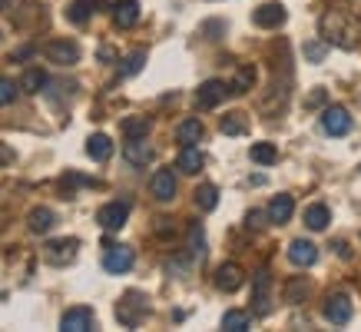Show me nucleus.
<instances>
[{
	"instance_id": "nucleus-1",
	"label": "nucleus",
	"mask_w": 361,
	"mask_h": 332,
	"mask_svg": "<svg viewBox=\"0 0 361 332\" xmlns=\"http://www.w3.org/2000/svg\"><path fill=\"white\" fill-rule=\"evenodd\" d=\"M146 316H149V302H146L142 292H126V296L116 302V319H120V326H126V329H136Z\"/></svg>"
},
{
	"instance_id": "nucleus-2",
	"label": "nucleus",
	"mask_w": 361,
	"mask_h": 332,
	"mask_svg": "<svg viewBox=\"0 0 361 332\" xmlns=\"http://www.w3.org/2000/svg\"><path fill=\"white\" fill-rule=\"evenodd\" d=\"M252 312L255 316H269L272 312V273L259 269L252 276Z\"/></svg>"
},
{
	"instance_id": "nucleus-3",
	"label": "nucleus",
	"mask_w": 361,
	"mask_h": 332,
	"mask_svg": "<svg viewBox=\"0 0 361 332\" xmlns=\"http://www.w3.org/2000/svg\"><path fill=\"white\" fill-rule=\"evenodd\" d=\"M126 220H130V203H126V199H113V203H106V206H99V213H97V223L106 232L123 230Z\"/></svg>"
},
{
	"instance_id": "nucleus-4",
	"label": "nucleus",
	"mask_w": 361,
	"mask_h": 332,
	"mask_svg": "<svg viewBox=\"0 0 361 332\" xmlns=\"http://www.w3.org/2000/svg\"><path fill=\"white\" fill-rule=\"evenodd\" d=\"M77 249H80V239L73 236H66V239H54V243H47L44 256L50 266H70L77 259Z\"/></svg>"
},
{
	"instance_id": "nucleus-5",
	"label": "nucleus",
	"mask_w": 361,
	"mask_h": 332,
	"mask_svg": "<svg viewBox=\"0 0 361 332\" xmlns=\"http://www.w3.org/2000/svg\"><path fill=\"white\" fill-rule=\"evenodd\" d=\"M44 54L50 64L56 66H73L80 64V47L73 44V40H50V44L44 47Z\"/></svg>"
},
{
	"instance_id": "nucleus-6",
	"label": "nucleus",
	"mask_w": 361,
	"mask_h": 332,
	"mask_svg": "<svg viewBox=\"0 0 361 332\" xmlns=\"http://www.w3.org/2000/svg\"><path fill=\"white\" fill-rule=\"evenodd\" d=\"M133 263H136V256H133L130 246H106V253H103V269L106 273H130Z\"/></svg>"
},
{
	"instance_id": "nucleus-7",
	"label": "nucleus",
	"mask_w": 361,
	"mask_h": 332,
	"mask_svg": "<svg viewBox=\"0 0 361 332\" xmlns=\"http://www.w3.org/2000/svg\"><path fill=\"white\" fill-rule=\"evenodd\" d=\"M226 97H229V87H226L222 80H206V83L196 90L199 110H216V107H219Z\"/></svg>"
},
{
	"instance_id": "nucleus-8",
	"label": "nucleus",
	"mask_w": 361,
	"mask_h": 332,
	"mask_svg": "<svg viewBox=\"0 0 361 332\" xmlns=\"http://www.w3.org/2000/svg\"><path fill=\"white\" fill-rule=\"evenodd\" d=\"M351 312H355V306H351V299L345 296V292H335V296H329V302H325V319H329L331 326H348Z\"/></svg>"
},
{
	"instance_id": "nucleus-9",
	"label": "nucleus",
	"mask_w": 361,
	"mask_h": 332,
	"mask_svg": "<svg viewBox=\"0 0 361 332\" xmlns=\"http://www.w3.org/2000/svg\"><path fill=\"white\" fill-rule=\"evenodd\" d=\"M322 130L329 133V136H345L351 130V117L345 107H325L322 113Z\"/></svg>"
},
{
	"instance_id": "nucleus-10",
	"label": "nucleus",
	"mask_w": 361,
	"mask_h": 332,
	"mask_svg": "<svg viewBox=\"0 0 361 332\" xmlns=\"http://www.w3.org/2000/svg\"><path fill=\"white\" fill-rule=\"evenodd\" d=\"M285 17H288V13H285V7L282 4H262V7H255V11H252V20H255V27H262V30H272V27H282L285 23Z\"/></svg>"
},
{
	"instance_id": "nucleus-11",
	"label": "nucleus",
	"mask_w": 361,
	"mask_h": 332,
	"mask_svg": "<svg viewBox=\"0 0 361 332\" xmlns=\"http://www.w3.org/2000/svg\"><path fill=\"white\" fill-rule=\"evenodd\" d=\"M60 329L63 332H90L93 329V309H87V306L66 309L63 319H60Z\"/></svg>"
},
{
	"instance_id": "nucleus-12",
	"label": "nucleus",
	"mask_w": 361,
	"mask_h": 332,
	"mask_svg": "<svg viewBox=\"0 0 361 332\" xmlns=\"http://www.w3.org/2000/svg\"><path fill=\"white\" fill-rule=\"evenodd\" d=\"M149 193H153L159 203L176 199V177H173V170H156L153 179H149Z\"/></svg>"
},
{
	"instance_id": "nucleus-13",
	"label": "nucleus",
	"mask_w": 361,
	"mask_h": 332,
	"mask_svg": "<svg viewBox=\"0 0 361 332\" xmlns=\"http://www.w3.org/2000/svg\"><path fill=\"white\" fill-rule=\"evenodd\" d=\"M242 279H245V273L239 263H222L216 269V289H222V292H235L242 286Z\"/></svg>"
},
{
	"instance_id": "nucleus-14",
	"label": "nucleus",
	"mask_w": 361,
	"mask_h": 332,
	"mask_svg": "<svg viewBox=\"0 0 361 332\" xmlns=\"http://www.w3.org/2000/svg\"><path fill=\"white\" fill-rule=\"evenodd\" d=\"M123 156H126V163L130 166H146L153 163V146L146 143V136H140V140H130V143L123 146Z\"/></svg>"
},
{
	"instance_id": "nucleus-15",
	"label": "nucleus",
	"mask_w": 361,
	"mask_h": 332,
	"mask_svg": "<svg viewBox=\"0 0 361 332\" xmlns=\"http://www.w3.org/2000/svg\"><path fill=\"white\" fill-rule=\"evenodd\" d=\"M136 20H140V4H136V0H120V4H113V23H116L120 30L136 27Z\"/></svg>"
},
{
	"instance_id": "nucleus-16",
	"label": "nucleus",
	"mask_w": 361,
	"mask_h": 332,
	"mask_svg": "<svg viewBox=\"0 0 361 332\" xmlns=\"http://www.w3.org/2000/svg\"><path fill=\"white\" fill-rule=\"evenodd\" d=\"M292 213H295V199L288 196V193H279V196H272V203H269V213H265V216L282 226V223L292 220Z\"/></svg>"
},
{
	"instance_id": "nucleus-17",
	"label": "nucleus",
	"mask_w": 361,
	"mask_h": 332,
	"mask_svg": "<svg viewBox=\"0 0 361 332\" xmlns=\"http://www.w3.org/2000/svg\"><path fill=\"white\" fill-rule=\"evenodd\" d=\"M99 7H103V0H73V4L66 7V20L77 23V27H83V23L99 11Z\"/></svg>"
},
{
	"instance_id": "nucleus-18",
	"label": "nucleus",
	"mask_w": 361,
	"mask_h": 332,
	"mask_svg": "<svg viewBox=\"0 0 361 332\" xmlns=\"http://www.w3.org/2000/svg\"><path fill=\"white\" fill-rule=\"evenodd\" d=\"M288 259L295 266H315L318 246L308 243V239H292V243H288Z\"/></svg>"
},
{
	"instance_id": "nucleus-19",
	"label": "nucleus",
	"mask_w": 361,
	"mask_h": 332,
	"mask_svg": "<svg viewBox=\"0 0 361 332\" xmlns=\"http://www.w3.org/2000/svg\"><path fill=\"white\" fill-rule=\"evenodd\" d=\"M54 223H56V213L50 210V206H33L30 216H27V226H30V232H50L54 230Z\"/></svg>"
},
{
	"instance_id": "nucleus-20",
	"label": "nucleus",
	"mask_w": 361,
	"mask_h": 332,
	"mask_svg": "<svg viewBox=\"0 0 361 332\" xmlns=\"http://www.w3.org/2000/svg\"><path fill=\"white\" fill-rule=\"evenodd\" d=\"M202 163H206V156H202V150H199L196 143L183 146V150H179V160H176V166H179L183 173H199Z\"/></svg>"
},
{
	"instance_id": "nucleus-21",
	"label": "nucleus",
	"mask_w": 361,
	"mask_h": 332,
	"mask_svg": "<svg viewBox=\"0 0 361 332\" xmlns=\"http://www.w3.org/2000/svg\"><path fill=\"white\" fill-rule=\"evenodd\" d=\"M202 133H206L202 120H196V117H189V120H183L179 126H176V140H179L183 146H189V143H199V140H202Z\"/></svg>"
},
{
	"instance_id": "nucleus-22",
	"label": "nucleus",
	"mask_w": 361,
	"mask_h": 332,
	"mask_svg": "<svg viewBox=\"0 0 361 332\" xmlns=\"http://www.w3.org/2000/svg\"><path fill=\"white\" fill-rule=\"evenodd\" d=\"M329 223H331V213H329V206H325V203H312V206L305 210V226L312 232H322Z\"/></svg>"
},
{
	"instance_id": "nucleus-23",
	"label": "nucleus",
	"mask_w": 361,
	"mask_h": 332,
	"mask_svg": "<svg viewBox=\"0 0 361 332\" xmlns=\"http://www.w3.org/2000/svg\"><path fill=\"white\" fill-rule=\"evenodd\" d=\"M87 153L93 156V160H99V163L110 160L113 156V140L106 136V133H93V136L87 140Z\"/></svg>"
},
{
	"instance_id": "nucleus-24",
	"label": "nucleus",
	"mask_w": 361,
	"mask_h": 332,
	"mask_svg": "<svg viewBox=\"0 0 361 332\" xmlns=\"http://www.w3.org/2000/svg\"><path fill=\"white\" fill-rule=\"evenodd\" d=\"M47 83H50V80H47V73H44V70H40V66H30V70L23 73V80H20V83H17V87H20L23 93H44V87H47Z\"/></svg>"
},
{
	"instance_id": "nucleus-25",
	"label": "nucleus",
	"mask_w": 361,
	"mask_h": 332,
	"mask_svg": "<svg viewBox=\"0 0 361 332\" xmlns=\"http://www.w3.org/2000/svg\"><path fill=\"white\" fill-rule=\"evenodd\" d=\"M149 130H153V120H149V117H126V120H123L126 140H140V136H146Z\"/></svg>"
},
{
	"instance_id": "nucleus-26",
	"label": "nucleus",
	"mask_w": 361,
	"mask_h": 332,
	"mask_svg": "<svg viewBox=\"0 0 361 332\" xmlns=\"http://www.w3.org/2000/svg\"><path fill=\"white\" fill-rule=\"evenodd\" d=\"M196 206L202 213H212L216 206H219V189L212 186V183H202V186L196 189Z\"/></svg>"
},
{
	"instance_id": "nucleus-27",
	"label": "nucleus",
	"mask_w": 361,
	"mask_h": 332,
	"mask_svg": "<svg viewBox=\"0 0 361 332\" xmlns=\"http://www.w3.org/2000/svg\"><path fill=\"white\" fill-rule=\"evenodd\" d=\"M219 130L226 136H242V133L249 130V120H245V113H226L219 123Z\"/></svg>"
},
{
	"instance_id": "nucleus-28",
	"label": "nucleus",
	"mask_w": 361,
	"mask_h": 332,
	"mask_svg": "<svg viewBox=\"0 0 361 332\" xmlns=\"http://www.w3.org/2000/svg\"><path fill=\"white\" fill-rule=\"evenodd\" d=\"M249 156H252V163H259V166H272L275 160H279V150H275V143H252Z\"/></svg>"
},
{
	"instance_id": "nucleus-29",
	"label": "nucleus",
	"mask_w": 361,
	"mask_h": 332,
	"mask_svg": "<svg viewBox=\"0 0 361 332\" xmlns=\"http://www.w3.org/2000/svg\"><path fill=\"white\" fill-rule=\"evenodd\" d=\"M249 312H242V309H229L226 316H222V329L226 332H245L249 329Z\"/></svg>"
},
{
	"instance_id": "nucleus-30",
	"label": "nucleus",
	"mask_w": 361,
	"mask_h": 332,
	"mask_svg": "<svg viewBox=\"0 0 361 332\" xmlns=\"http://www.w3.org/2000/svg\"><path fill=\"white\" fill-rule=\"evenodd\" d=\"M252 83H255V66H239L235 80L229 83V93H245V90H252Z\"/></svg>"
},
{
	"instance_id": "nucleus-31",
	"label": "nucleus",
	"mask_w": 361,
	"mask_h": 332,
	"mask_svg": "<svg viewBox=\"0 0 361 332\" xmlns=\"http://www.w3.org/2000/svg\"><path fill=\"white\" fill-rule=\"evenodd\" d=\"M189 253L196 256V259H202V256H206V232H202V226H199V223H192V226H189Z\"/></svg>"
},
{
	"instance_id": "nucleus-32",
	"label": "nucleus",
	"mask_w": 361,
	"mask_h": 332,
	"mask_svg": "<svg viewBox=\"0 0 361 332\" xmlns=\"http://www.w3.org/2000/svg\"><path fill=\"white\" fill-rule=\"evenodd\" d=\"M142 64H146V50H133V54L123 60L120 73H123V77H133V73H140V70H142Z\"/></svg>"
},
{
	"instance_id": "nucleus-33",
	"label": "nucleus",
	"mask_w": 361,
	"mask_h": 332,
	"mask_svg": "<svg viewBox=\"0 0 361 332\" xmlns=\"http://www.w3.org/2000/svg\"><path fill=\"white\" fill-rule=\"evenodd\" d=\"M305 292H308L305 279H302V276L292 279V283L285 286V302H302V299H305Z\"/></svg>"
},
{
	"instance_id": "nucleus-34",
	"label": "nucleus",
	"mask_w": 361,
	"mask_h": 332,
	"mask_svg": "<svg viewBox=\"0 0 361 332\" xmlns=\"http://www.w3.org/2000/svg\"><path fill=\"white\" fill-rule=\"evenodd\" d=\"M17 83L13 80H7V77H0V107H7V103H13L17 100Z\"/></svg>"
},
{
	"instance_id": "nucleus-35",
	"label": "nucleus",
	"mask_w": 361,
	"mask_h": 332,
	"mask_svg": "<svg viewBox=\"0 0 361 332\" xmlns=\"http://www.w3.org/2000/svg\"><path fill=\"white\" fill-rule=\"evenodd\" d=\"M245 226H249V230H262V226H265V213L252 210L249 216H245Z\"/></svg>"
},
{
	"instance_id": "nucleus-36",
	"label": "nucleus",
	"mask_w": 361,
	"mask_h": 332,
	"mask_svg": "<svg viewBox=\"0 0 361 332\" xmlns=\"http://www.w3.org/2000/svg\"><path fill=\"white\" fill-rule=\"evenodd\" d=\"M305 57L308 60H322V57H325V44H305Z\"/></svg>"
},
{
	"instance_id": "nucleus-37",
	"label": "nucleus",
	"mask_w": 361,
	"mask_h": 332,
	"mask_svg": "<svg viewBox=\"0 0 361 332\" xmlns=\"http://www.w3.org/2000/svg\"><path fill=\"white\" fill-rule=\"evenodd\" d=\"M322 103H325V90L318 87V90H315V93H312V97H308V100H305V107H322Z\"/></svg>"
},
{
	"instance_id": "nucleus-38",
	"label": "nucleus",
	"mask_w": 361,
	"mask_h": 332,
	"mask_svg": "<svg viewBox=\"0 0 361 332\" xmlns=\"http://www.w3.org/2000/svg\"><path fill=\"white\" fill-rule=\"evenodd\" d=\"M99 60H116V54H113V47H99Z\"/></svg>"
},
{
	"instance_id": "nucleus-39",
	"label": "nucleus",
	"mask_w": 361,
	"mask_h": 332,
	"mask_svg": "<svg viewBox=\"0 0 361 332\" xmlns=\"http://www.w3.org/2000/svg\"><path fill=\"white\" fill-rule=\"evenodd\" d=\"M11 160H13V153L7 150V146H0V163H11Z\"/></svg>"
},
{
	"instance_id": "nucleus-40",
	"label": "nucleus",
	"mask_w": 361,
	"mask_h": 332,
	"mask_svg": "<svg viewBox=\"0 0 361 332\" xmlns=\"http://www.w3.org/2000/svg\"><path fill=\"white\" fill-rule=\"evenodd\" d=\"M23 57H33V47H23V50H17V54H13V60H23Z\"/></svg>"
},
{
	"instance_id": "nucleus-41",
	"label": "nucleus",
	"mask_w": 361,
	"mask_h": 332,
	"mask_svg": "<svg viewBox=\"0 0 361 332\" xmlns=\"http://www.w3.org/2000/svg\"><path fill=\"white\" fill-rule=\"evenodd\" d=\"M11 7V0H0V11H7Z\"/></svg>"
},
{
	"instance_id": "nucleus-42",
	"label": "nucleus",
	"mask_w": 361,
	"mask_h": 332,
	"mask_svg": "<svg viewBox=\"0 0 361 332\" xmlns=\"http://www.w3.org/2000/svg\"><path fill=\"white\" fill-rule=\"evenodd\" d=\"M113 4H120V0H113Z\"/></svg>"
}]
</instances>
